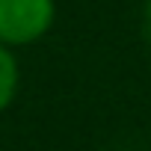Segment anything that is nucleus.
I'll return each instance as SVG.
<instances>
[{
    "instance_id": "7ed1b4c3",
    "label": "nucleus",
    "mask_w": 151,
    "mask_h": 151,
    "mask_svg": "<svg viewBox=\"0 0 151 151\" xmlns=\"http://www.w3.org/2000/svg\"><path fill=\"white\" fill-rule=\"evenodd\" d=\"M142 33H145V42L151 45V0L145 3V15H142Z\"/></svg>"
},
{
    "instance_id": "f03ea898",
    "label": "nucleus",
    "mask_w": 151,
    "mask_h": 151,
    "mask_svg": "<svg viewBox=\"0 0 151 151\" xmlns=\"http://www.w3.org/2000/svg\"><path fill=\"white\" fill-rule=\"evenodd\" d=\"M18 80H21L18 59L12 56L9 47L0 45V113L15 101V95H18Z\"/></svg>"
},
{
    "instance_id": "f257e3e1",
    "label": "nucleus",
    "mask_w": 151,
    "mask_h": 151,
    "mask_svg": "<svg viewBox=\"0 0 151 151\" xmlns=\"http://www.w3.org/2000/svg\"><path fill=\"white\" fill-rule=\"evenodd\" d=\"M56 18V0H0V45L24 47L47 36Z\"/></svg>"
}]
</instances>
